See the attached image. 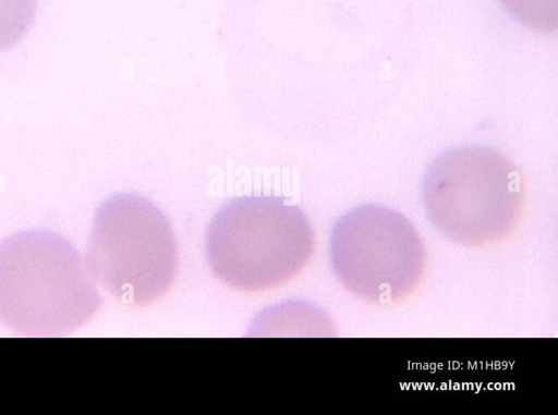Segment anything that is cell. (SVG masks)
Masks as SVG:
<instances>
[{
	"label": "cell",
	"instance_id": "6da1fadb",
	"mask_svg": "<svg viewBox=\"0 0 558 415\" xmlns=\"http://www.w3.org/2000/svg\"><path fill=\"white\" fill-rule=\"evenodd\" d=\"M87 261L62 236L22 231L0 244V322L31 337L74 332L102 300Z\"/></svg>",
	"mask_w": 558,
	"mask_h": 415
},
{
	"label": "cell",
	"instance_id": "7a4b0ae2",
	"mask_svg": "<svg viewBox=\"0 0 558 415\" xmlns=\"http://www.w3.org/2000/svg\"><path fill=\"white\" fill-rule=\"evenodd\" d=\"M312 225L304 212L275 195L242 196L225 204L206 234L214 273L246 292L279 286L294 278L314 254Z\"/></svg>",
	"mask_w": 558,
	"mask_h": 415
},
{
	"label": "cell",
	"instance_id": "3957f363",
	"mask_svg": "<svg viewBox=\"0 0 558 415\" xmlns=\"http://www.w3.org/2000/svg\"><path fill=\"white\" fill-rule=\"evenodd\" d=\"M430 223L464 246L500 242L515 229L524 207L519 169L485 146H461L438 156L422 186Z\"/></svg>",
	"mask_w": 558,
	"mask_h": 415
},
{
	"label": "cell",
	"instance_id": "277c9868",
	"mask_svg": "<svg viewBox=\"0 0 558 415\" xmlns=\"http://www.w3.org/2000/svg\"><path fill=\"white\" fill-rule=\"evenodd\" d=\"M86 261L112 297L126 305H148L174 280L177 241L153 202L138 194H116L96 210Z\"/></svg>",
	"mask_w": 558,
	"mask_h": 415
},
{
	"label": "cell",
	"instance_id": "5b68a950",
	"mask_svg": "<svg viewBox=\"0 0 558 415\" xmlns=\"http://www.w3.org/2000/svg\"><path fill=\"white\" fill-rule=\"evenodd\" d=\"M332 271L354 296L377 304L399 302L422 281L424 243L402 213L367 204L335 223L329 245Z\"/></svg>",
	"mask_w": 558,
	"mask_h": 415
},
{
	"label": "cell",
	"instance_id": "8992f818",
	"mask_svg": "<svg viewBox=\"0 0 558 415\" xmlns=\"http://www.w3.org/2000/svg\"><path fill=\"white\" fill-rule=\"evenodd\" d=\"M37 0H0V51L19 42L35 22Z\"/></svg>",
	"mask_w": 558,
	"mask_h": 415
},
{
	"label": "cell",
	"instance_id": "52a82bcc",
	"mask_svg": "<svg viewBox=\"0 0 558 415\" xmlns=\"http://www.w3.org/2000/svg\"><path fill=\"white\" fill-rule=\"evenodd\" d=\"M521 24L539 33H553L558 27V0H500Z\"/></svg>",
	"mask_w": 558,
	"mask_h": 415
}]
</instances>
